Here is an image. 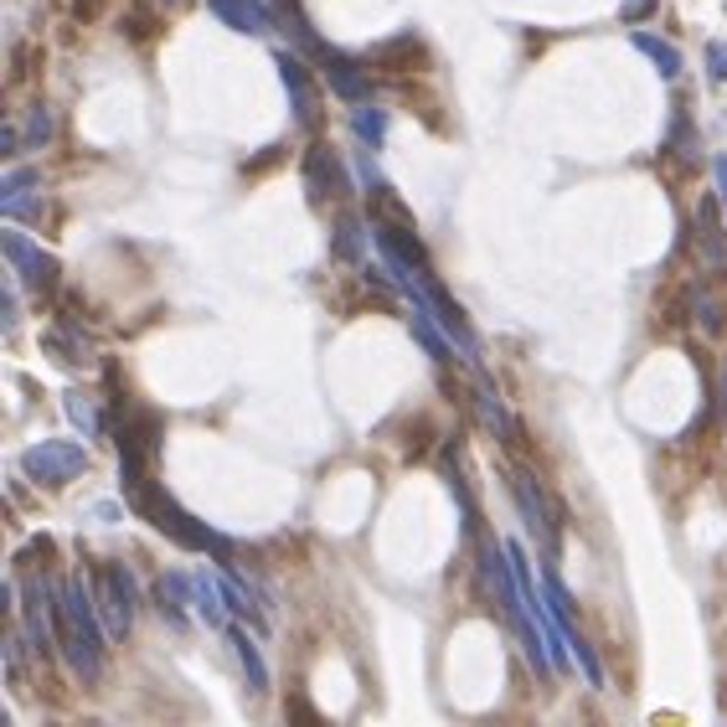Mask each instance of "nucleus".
Here are the masks:
<instances>
[{
    "label": "nucleus",
    "mask_w": 727,
    "mask_h": 727,
    "mask_svg": "<svg viewBox=\"0 0 727 727\" xmlns=\"http://www.w3.org/2000/svg\"><path fill=\"white\" fill-rule=\"evenodd\" d=\"M124 501H130V506H135L139 516L155 526V532H166L170 541H181L187 552H212L217 562L233 558V541L222 537V532H212L206 522H197V516H191V511L181 506V501H176L166 485H155V474H145L139 485H130V491H124Z\"/></svg>",
    "instance_id": "f257e3e1"
},
{
    "label": "nucleus",
    "mask_w": 727,
    "mask_h": 727,
    "mask_svg": "<svg viewBox=\"0 0 727 727\" xmlns=\"http://www.w3.org/2000/svg\"><path fill=\"white\" fill-rule=\"evenodd\" d=\"M99 593H88L78 578L57 583V640L63 656L83 681H99L103 671V629H99Z\"/></svg>",
    "instance_id": "f03ea898"
},
{
    "label": "nucleus",
    "mask_w": 727,
    "mask_h": 727,
    "mask_svg": "<svg viewBox=\"0 0 727 727\" xmlns=\"http://www.w3.org/2000/svg\"><path fill=\"white\" fill-rule=\"evenodd\" d=\"M511 491H516V506H522L526 532L537 537L547 568L558 562V532H562V511L552 506V495L541 491V480L532 470H511Z\"/></svg>",
    "instance_id": "7ed1b4c3"
},
{
    "label": "nucleus",
    "mask_w": 727,
    "mask_h": 727,
    "mask_svg": "<svg viewBox=\"0 0 727 727\" xmlns=\"http://www.w3.org/2000/svg\"><path fill=\"white\" fill-rule=\"evenodd\" d=\"M93 593H99V614H103V625H109V635L124 640L135 629V604H139L135 573L124 562H99L93 568Z\"/></svg>",
    "instance_id": "20e7f679"
},
{
    "label": "nucleus",
    "mask_w": 727,
    "mask_h": 727,
    "mask_svg": "<svg viewBox=\"0 0 727 727\" xmlns=\"http://www.w3.org/2000/svg\"><path fill=\"white\" fill-rule=\"evenodd\" d=\"M21 470L32 474L36 485L57 491V485H68V480H78V474L88 470V449L72 439H42L21 455Z\"/></svg>",
    "instance_id": "39448f33"
},
{
    "label": "nucleus",
    "mask_w": 727,
    "mask_h": 727,
    "mask_svg": "<svg viewBox=\"0 0 727 727\" xmlns=\"http://www.w3.org/2000/svg\"><path fill=\"white\" fill-rule=\"evenodd\" d=\"M723 202L707 197V202L696 206V222H692V258H696V273H707V279H727V227L717 222Z\"/></svg>",
    "instance_id": "423d86ee"
},
{
    "label": "nucleus",
    "mask_w": 727,
    "mask_h": 727,
    "mask_svg": "<svg viewBox=\"0 0 727 727\" xmlns=\"http://www.w3.org/2000/svg\"><path fill=\"white\" fill-rule=\"evenodd\" d=\"M273 68H279V83H284V93H289L294 124H300V130H315V119H321V93H315V78H310L305 57L279 47L273 52Z\"/></svg>",
    "instance_id": "0eeeda50"
},
{
    "label": "nucleus",
    "mask_w": 727,
    "mask_h": 727,
    "mask_svg": "<svg viewBox=\"0 0 727 727\" xmlns=\"http://www.w3.org/2000/svg\"><path fill=\"white\" fill-rule=\"evenodd\" d=\"M0 254H5V264H11V273H16L21 284H32V289L57 284V258L42 254V243H32L26 233H0Z\"/></svg>",
    "instance_id": "6e6552de"
},
{
    "label": "nucleus",
    "mask_w": 727,
    "mask_h": 727,
    "mask_svg": "<svg viewBox=\"0 0 727 727\" xmlns=\"http://www.w3.org/2000/svg\"><path fill=\"white\" fill-rule=\"evenodd\" d=\"M305 191H310V202H325V197L336 202V197L351 191V181H346V170H340L331 145H310L305 150Z\"/></svg>",
    "instance_id": "1a4fd4ad"
},
{
    "label": "nucleus",
    "mask_w": 727,
    "mask_h": 727,
    "mask_svg": "<svg viewBox=\"0 0 727 727\" xmlns=\"http://www.w3.org/2000/svg\"><path fill=\"white\" fill-rule=\"evenodd\" d=\"M206 11L227 32H243V36H264L273 26V5H264V0H206Z\"/></svg>",
    "instance_id": "9d476101"
},
{
    "label": "nucleus",
    "mask_w": 727,
    "mask_h": 727,
    "mask_svg": "<svg viewBox=\"0 0 727 727\" xmlns=\"http://www.w3.org/2000/svg\"><path fill=\"white\" fill-rule=\"evenodd\" d=\"M269 5H273V21L289 32V42H294V47L310 52V57H321V63L331 57V47L315 36V26H310V16H305V5H300V0H269Z\"/></svg>",
    "instance_id": "9b49d317"
},
{
    "label": "nucleus",
    "mask_w": 727,
    "mask_h": 727,
    "mask_svg": "<svg viewBox=\"0 0 727 727\" xmlns=\"http://www.w3.org/2000/svg\"><path fill=\"white\" fill-rule=\"evenodd\" d=\"M321 68H325V78H331V93H336V99H346V103H367V99H372V83H367V72L356 68L351 57L331 52Z\"/></svg>",
    "instance_id": "f8f14e48"
},
{
    "label": "nucleus",
    "mask_w": 727,
    "mask_h": 727,
    "mask_svg": "<svg viewBox=\"0 0 727 727\" xmlns=\"http://www.w3.org/2000/svg\"><path fill=\"white\" fill-rule=\"evenodd\" d=\"M474 407H480V423L491 428L495 439L516 444V434H522V428H516V418H511L506 403H501V392H495L491 382H485V377H480V388H474Z\"/></svg>",
    "instance_id": "ddd939ff"
},
{
    "label": "nucleus",
    "mask_w": 727,
    "mask_h": 727,
    "mask_svg": "<svg viewBox=\"0 0 727 727\" xmlns=\"http://www.w3.org/2000/svg\"><path fill=\"white\" fill-rule=\"evenodd\" d=\"M227 640H233V656H237V666H243V676H248V692L264 696L269 692V666L258 656V640L248 629H227Z\"/></svg>",
    "instance_id": "4468645a"
},
{
    "label": "nucleus",
    "mask_w": 727,
    "mask_h": 727,
    "mask_svg": "<svg viewBox=\"0 0 727 727\" xmlns=\"http://www.w3.org/2000/svg\"><path fill=\"white\" fill-rule=\"evenodd\" d=\"M367 237H372V222H361L356 212H340V222H336V254L346 258V264H361V258H367Z\"/></svg>",
    "instance_id": "2eb2a0df"
},
{
    "label": "nucleus",
    "mask_w": 727,
    "mask_h": 727,
    "mask_svg": "<svg viewBox=\"0 0 727 727\" xmlns=\"http://www.w3.org/2000/svg\"><path fill=\"white\" fill-rule=\"evenodd\" d=\"M635 47H640L645 57L656 63V72L666 78V83H671V78H681V52L671 47L666 36H656V32H635Z\"/></svg>",
    "instance_id": "dca6fc26"
},
{
    "label": "nucleus",
    "mask_w": 727,
    "mask_h": 727,
    "mask_svg": "<svg viewBox=\"0 0 727 727\" xmlns=\"http://www.w3.org/2000/svg\"><path fill=\"white\" fill-rule=\"evenodd\" d=\"M686 310H692V315H696V325H702L707 336H723V331H727L723 305H717V300H712V294H707V289H702V284H696V289H686Z\"/></svg>",
    "instance_id": "f3484780"
},
{
    "label": "nucleus",
    "mask_w": 727,
    "mask_h": 727,
    "mask_svg": "<svg viewBox=\"0 0 727 727\" xmlns=\"http://www.w3.org/2000/svg\"><path fill=\"white\" fill-rule=\"evenodd\" d=\"M42 346H47V351L57 356L63 367H88V361H93L83 340H78V336H68V331H47V336H42Z\"/></svg>",
    "instance_id": "a211bd4d"
},
{
    "label": "nucleus",
    "mask_w": 727,
    "mask_h": 727,
    "mask_svg": "<svg viewBox=\"0 0 727 727\" xmlns=\"http://www.w3.org/2000/svg\"><path fill=\"white\" fill-rule=\"evenodd\" d=\"M63 407H68V418L83 428V439H99V434H103V418H99V403H93V398H83V392H68V398H63Z\"/></svg>",
    "instance_id": "6ab92c4d"
},
{
    "label": "nucleus",
    "mask_w": 727,
    "mask_h": 727,
    "mask_svg": "<svg viewBox=\"0 0 727 727\" xmlns=\"http://www.w3.org/2000/svg\"><path fill=\"white\" fill-rule=\"evenodd\" d=\"M356 135H361V145L382 150V139H388V114L372 109V103H356Z\"/></svg>",
    "instance_id": "aec40b11"
},
{
    "label": "nucleus",
    "mask_w": 727,
    "mask_h": 727,
    "mask_svg": "<svg viewBox=\"0 0 727 727\" xmlns=\"http://www.w3.org/2000/svg\"><path fill=\"white\" fill-rule=\"evenodd\" d=\"M52 135H57V119H52V109H42V103H36L32 119H26V150H42Z\"/></svg>",
    "instance_id": "412c9836"
},
{
    "label": "nucleus",
    "mask_w": 727,
    "mask_h": 727,
    "mask_svg": "<svg viewBox=\"0 0 727 727\" xmlns=\"http://www.w3.org/2000/svg\"><path fill=\"white\" fill-rule=\"evenodd\" d=\"M32 187H36V170L32 166H11L5 170V181H0V202H5V197H26Z\"/></svg>",
    "instance_id": "4be33fe9"
},
{
    "label": "nucleus",
    "mask_w": 727,
    "mask_h": 727,
    "mask_svg": "<svg viewBox=\"0 0 727 727\" xmlns=\"http://www.w3.org/2000/svg\"><path fill=\"white\" fill-rule=\"evenodd\" d=\"M671 150L681 155V160H696V135H692V119L676 114V130H671Z\"/></svg>",
    "instance_id": "5701e85b"
},
{
    "label": "nucleus",
    "mask_w": 727,
    "mask_h": 727,
    "mask_svg": "<svg viewBox=\"0 0 727 727\" xmlns=\"http://www.w3.org/2000/svg\"><path fill=\"white\" fill-rule=\"evenodd\" d=\"M707 78H712V83H727V42H723V36L707 42Z\"/></svg>",
    "instance_id": "b1692460"
},
{
    "label": "nucleus",
    "mask_w": 727,
    "mask_h": 727,
    "mask_svg": "<svg viewBox=\"0 0 727 727\" xmlns=\"http://www.w3.org/2000/svg\"><path fill=\"white\" fill-rule=\"evenodd\" d=\"M712 181H717V202L727 212V155H712Z\"/></svg>",
    "instance_id": "393cba45"
},
{
    "label": "nucleus",
    "mask_w": 727,
    "mask_h": 727,
    "mask_svg": "<svg viewBox=\"0 0 727 727\" xmlns=\"http://www.w3.org/2000/svg\"><path fill=\"white\" fill-rule=\"evenodd\" d=\"M170 5H181V0H170Z\"/></svg>",
    "instance_id": "a878e982"
}]
</instances>
